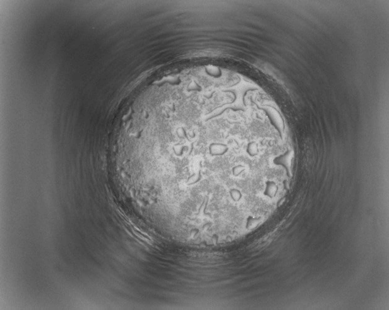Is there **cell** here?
Returning <instances> with one entry per match:
<instances>
[{
  "label": "cell",
  "instance_id": "obj_5",
  "mask_svg": "<svg viewBox=\"0 0 389 310\" xmlns=\"http://www.w3.org/2000/svg\"><path fill=\"white\" fill-rule=\"evenodd\" d=\"M259 219L250 217L248 219L247 225H248L249 228H253L256 227L259 224Z\"/></svg>",
  "mask_w": 389,
  "mask_h": 310
},
{
  "label": "cell",
  "instance_id": "obj_2",
  "mask_svg": "<svg viewBox=\"0 0 389 310\" xmlns=\"http://www.w3.org/2000/svg\"><path fill=\"white\" fill-rule=\"evenodd\" d=\"M278 191V186L273 181H268L265 184L264 194L265 196L272 198L275 197Z\"/></svg>",
  "mask_w": 389,
  "mask_h": 310
},
{
  "label": "cell",
  "instance_id": "obj_4",
  "mask_svg": "<svg viewBox=\"0 0 389 310\" xmlns=\"http://www.w3.org/2000/svg\"><path fill=\"white\" fill-rule=\"evenodd\" d=\"M230 196L232 200L235 202L239 201L242 196L241 193L238 189H231L230 191Z\"/></svg>",
  "mask_w": 389,
  "mask_h": 310
},
{
  "label": "cell",
  "instance_id": "obj_3",
  "mask_svg": "<svg viewBox=\"0 0 389 310\" xmlns=\"http://www.w3.org/2000/svg\"><path fill=\"white\" fill-rule=\"evenodd\" d=\"M246 152L248 155L251 156H254L257 154L258 153V148L257 145L255 143H249L246 149Z\"/></svg>",
  "mask_w": 389,
  "mask_h": 310
},
{
  "label": "cell",
  "instance_id": "obj_6",
  "mask_svg": "<svg viewBox=\"0 0 389 310\" xmlns=\"http://www.w3.org/2000/svg\"><path fill=\"white\" fill-rule=\"evenodd\" d=\"M245 170V168L242 165H237L233 168V173L235 176H238Z\"/></svg>",
  "mask_w": 389,
  "mask_h": 310
},
{
  "label": "cell",
  "instance_id": "obj_1",
  "mask_svg": "<svg viewBox=\"0 0 389 310\" xmlns=\"http://www.w3.org/2000/svg\"><path fill=\"white\" fill-rule=\"evenodd\" d=\"M229 150L228 147L223 143H215L210 145L209 151L211 156H223Z\"/></svg>",
  "mask_w": 389,
  "mask_h": 310
}]
</instances>
